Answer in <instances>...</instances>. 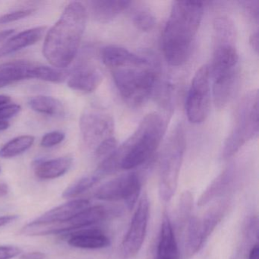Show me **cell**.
<instances>
[{
    "mask_svg": "<svg viewBox=\"0 0 259 259\" xmlns=\"http://www.w3.org/2000/svg\"><path fill=\"white\" fill-rule=\"evenodd\" d=\"M248 259H259V246L257 242L254 244L250 249Z\"/></svg>",
    "mask_w": 259,
    "mask_h": 259,
    "instance_id": "8d00e7d4",
    "label": "cell"
},
{
    "mask_svg": "<svg viewBox=\"0 0 259 259\" xmlns=\"http://www.w3.org/2000/svg\"><path fill=\"white\" fill-rule=\"evenodd\" d=\"M142 184L139 176L135 172H130L100 186L95 196L101 201H125L128 208L131 210L139 199Z\"/></svg>",
    "mask_w": 259,
    "mask_h": 259,
    "instance_id": "9c48e42d",
    "label": "cell"
},
{
    "mask_svg": "<svg viewBox=\"0 0 259 259\" xmlns=\"http://www.w3.org/2000/svg\"><path fill=\"white\" fill-rule=\"evenodd\" d=\"M66 135L62 132L54 131L47 133L42 138L40 145L43 148H50L57 146L64 141Z\"/></svg>",
    "mask_w": 259,
    "mask_h": 259,
    "instance_id": "83f0119b",
    "label": "cell"
},
{
    "mask_svg": "<svg viewBox=\"0 0 259 259\" xmlns=\"http://www.w3.org/2000/svg\"><path fill=\"white\" fill-rule=\"evenodd\" d=\"M118 142L116 138L113 137L104 141L95 150L97 158L104 160L117 148Z\"/></svg>",
    "mask_w": 259,
    "mask_h": 259,
    "instance_id": "484cf974",
    "label": "cell"
},
{
    "mask_svg": "<svg viewBox=\"0 0 259 259\" xmlns=\"http://www.w3.org/2000/svg\"><path fill=\"white\" fill-rule=\"evenodd\" d=\"M166 131L161 115H146L136 131L113 152L121 169L130 170L148 162L158 148Z\"/></svg>",
    "mask_w": 259,
    "mask_h": 259,
    "instance_id": "3957f363",
    "label": "cell"
},
{
    "mask_svg": "<svg viewBox=\"0 0 259 259\" xmlns=\"http://www.w3.org/2000/svg\"><path fill=\"white\" fill-rule=\"evenodd\" d=\"M73 159L69 156L39 160L34 165V174L40 180H54L66 174L72 166Z\"/></svg>",
    "mask_w": 259,
    "mask_h": 259,
    "instance_id": "ffe728a7",
    "label": "cell"
},
{
    "mask_svg": "<svg viewBox=\"0 0 259 259\" xmlns=\"http://www.w3.org/2000/svg\"><path fill=\"white\" fill-rule=\"evenodd\" d=\"M185 150V132L179 124L171 133L160 159L159 195L163 202H169L175 195Z\"/></svg>",
    "mask_w": 259,
    "mask_h": 259,
    "instance_id": "8992f818",
    "label": "cell"
},
{
    "mask_svg": "<svg viewBox=\"0 0 259 259\" xmlns=\"http://www.w3.org/2000/svg\"><path fill=\"white\" fill-rule=\"evenodd\" d=\"M34 136H21L12 139L0 149V157L12 158L23 154L34 145Z\"/></svg>",
    "mask_w": 259,
    "mask_h": 259,
    "instance_id": "7402d4cb",
    "label": "cell"
},
{
    "mask_svg": "<svg viewBox=\"0 0 259 259\" xmlns=\"http://www.w3.org/2000/svg\"><path fill=\"white\" fill-rule=\"evenodd\" d=\"M18 218H19L18 215H7V216L0 217V227L14 222Z\"/></svg>",
    "mask_w": 259,
    "mask_h": 259,
    "instance_id": "e575fe53",
    "label": "cell"
},
{
    "mask_svg": "<svg viewBox=\"0 0 259 259\" xmlns=\"http://www.w3.org/2000/svg\"><path fill=\"white\" fill-rule=\"evenodd\" d=\"M149 214V200L145 194L139 200L130 227L122 240V253L125 257H134L142 248L146 237Z\"/></svg>",
    "mask_w": 259,
    "mask_h": 259,
    "instance_id": "8fae6325",
    "label": "cell"
},
{
    "mask_svg": "<svg viewBox=\"0 0 259 259\" xmlns=\"http://www.w3.org/2000/svg\"><path fill=\"white\" fill-rule=\"evenodd\" d=\"M37 65L25 60H16L0 65V81L11 84L23 80L36 79Z\"/></svg>",
    "mask_w": 259,
    "mask_h": 259,
    "instance_id": "e0dca14e",
    "label": "cell"
},
{
    "mask_svg": "<svg viewBox=\"0 0 259 259\" xmlns=\"http://www.w3.org/2000/svg\"><path fill=\"white\" fill-rule=\"evenodd\" d=\"M90 207V201L87 199L78 198L57 206L35 220L43 222H63L68 221L84 209Z\"/></svg>",
    "mask_w": 259,
    "mask_h": 259,
    "instance_id": "ac0fdd59",
    "label": "cell"
},
{
    "mask_svg": "<svg viewBox=\"0 0 259 259\" xmlns=\"http://www.w3.org/2000/svg\"><path fill=\"white\" fill-rule=\"evenodd\" d=\"M10 192V188L7 183H0V198L5 196Z\"/></svg>",
    "mask_w": 259,
    "mask_h": 259,
    "instance_id": "74e56055",
    "label": "cell"
},
{
    "mask_svg": "<svg viewBox=\"0 0 259 259\" xmlns=\"http://www.w3.org/2000/svg\"><path fill=\"white\" fill-rule=\"evenodd\" d=\"M13 53H14V51H13L11 45L9 43L8 40L4 42L3 45H0V58L10 55V54H13Z\"/></svg>",
    "mask_w": 259,
    "mask_h": 259,
    "instance_id": "d6a6232c",
    "label": "cell"
},
{
    "mask_svg": "<svg viewBox=\"0 0 259 259\" xmlns=\"http://www.w3.org/2000/svg\"><path fill=\"white\" fill-rule=\"evenodd\" d=\"M203 15L202 2L172 3L170 14L162 36L163 54L170 66H180L189 60Z\"/></svg>",
    "mask_w": 259,
    "mask_h": 259,
    "instance_id": "7a4b0ae2",
    "label": "cell"
},
{
    "mask_svg": "<svg viewBox=\"0 0 259 259\" xmlns=\"http://www.w3.org/2000/svg\"><path fill=\"white\" fill-rule=\"evenodd\" d=\"M0 171H1V169H0Z\"/></svg>",
    "mask_w": 259,
    "mask_h": 259,
    "instance_id": "b9f144b4",
    "label": "cell"
},
{
    "mask_svg": "<svg viewBox=\"0 0 259 259\" xmlns=\"http://www.w3.org/2000/svg\"><path fill=\"white\" fill-rule=\"evenodd\" d=\"M10 85L9 83L6 82L4 81H0V89H3V88L6 87V86Z\"/></svg>",
    "mask_w": 259,
    "mask_h": 259,
    "instance_id": "60d3db41",
    "label": "cell"
},
{
    "mask_svg": "<svg viewBox=\"0 0 259 259\" xmlns=\"http://www.w3.org/2000/svg\"><path fill=\"white\" fill-rule=\"evenodd\" d=\"M236 178V171L234 168L228 167L220 174L202 192L198 201V206L202 207L209 202H211L217 198L224 195Z\"/></svg>",
    "mask_w": 259,
    "mask_h": 259,
    "instance_id": "d6986e66",
    "label": "cell"
},
{
    "mask_svg": "<svg viewBox=\"0 0 259 259\" xmlns=\"http://www.w3.org/2000/svg\"><path fill=\"white\" fill-rule=\"evenodd\" d=\"M67 242L71 246L84 249H100L110 244L108 236L99 229L95 228L77 230L69 235Z\"/></svg>",
    "mask_w": 259,
    "mask_h": 259,
    "instance_id": "9a60e30c",
    "label": "cell"
},
{
    "mask_svg": "<svg viewBox=\"0 0 259 259\" xmlns=\"http://www.w3.org/2000/svg\"><path fill=\"white\" fill-rule=\"evenodd\" d=\"M249 44L253 51L258 54V31H255L251 34L249 37Z\"/></svg>",
    "mask_w": 259,
    "mask_h": 259,
    "instance_id": "836d02e7",
    "label": "cell"
},
{
    "mask_svg": "<svg viewBox=\"0 0 259 259\" xmlns=\"http://www.w3.org/2000/svg\"><path fill=\"white\" fill-rule=\"evenodd\" d=\"M87 22V9L80 2H71L47 32L43 55L53 67L66 69L79 50Z\"/></svg>",
    "mask_w": 259,
    "mask_h": 259,
    "instance_id": "6da1fadb",
    "label": "cell"
},
{
    "mask_svg": "<svg viewBox=\"0 0 259 259\" xmlns=\"http://www.w3.org/2000/svg\"><path fill=\"white\" fill-rule=\"evenodd\" d=\"M35 10L28 9V10H21L13 13H7L4 16H0V25L12 23L21 19H25L35 13Z\"/></svg>",
    "mask_w": 259,
    "mask_h": 259,
    "instance_id": "4316f807",
    "label": "cell"
},
{
    "mask_svg": "<svg viewBox=\"0 0 259 259\" xmlns=\"http://www.w3.org/2000/svg\"><path fill=\"white\" fill-rule=\"evenodd\" d=\"M10 127V123L7 121H3L0 122V132L5 131V130H8Z\"/></svg>",
    "mask_w": 259,
    "mask_h": 259,
    "instance_id": "ab89813d",
    "label": "cell"
},
{
    "mask_svg": "<svg viewBox=\"0 0 259 259\" xmlns=\"http://www.w3.org/2000/svg\"><path fill=\"white\" fill-rule=\"evenodd\" d=\"M22 110L21 106L16 104H8L0 107V122L7 121L17 115Z\"/></svg>",
    "mask_w": 259,
    "mask_h": 259,
    "instance_id": "f546056e",
    "label": "cell"
},
{
    "mask_svg": "<svg viewBox=\"0 0 259 259\" xmlns=\"http://www.w3.org/2000/svg\"><path fill=\"white\" fill-rule=\"evenodd\" d=\"M79 127L84 143L95 150L104 141L114 137L113 116L98 107H89L82 112Z\"/></svg>",
    "mask_w": 259,
    "mask_h": 259,
    "instance_id": "ba28073f",
    "label": "cell"
},
{
    "mask_svg": "<svg viewBox=\"0 0 259 259\" xmlns=\"http://www.w3.org/2000/svg\"><path fill=\"white\" fill-rule=\"evenodd\" d=\"M193 207V195L189 191H185L180 197L178 208V224L183 227L191 218Z\"/></svg>",
    "mask_w": 259,
    "mask_h": 259,
    "instance_id": "d4e9b609",
    "label": "cell"
},
{
    "mask_svg": "<svg viewBox=\"0 0 259 259\" xmlns=\"http://www.w3.org/2000/svg\"><path fill=\"white\" fill-rule=\"evenodd\" d=\"M211 101L210 76L207 65L201 66L192 78L186 101V111L189 122L199 124L205 121Z\"/></svg>",
    "mask_w": 259,
    "mask_h": 259,
    "instance_id": "52a82bcc",
    "label": "cell"
},
{
    "mask_svg": "<svg viewBox=\"0 0 259 259\" xmlns=\"http://www.w3.org/2000/svg\"><path fill=\"white\" fill-rule=\"evenodd\" d=\"M28 105L34 111L49 116H61L64 114L63 103L57 98L37 95L28 100Z\"/></svg>",
    "mask_w": 259,
    "mask_h": 259,
    "instance_id": "44dd1931",
    "label": "cell"
},
{
    "mask_svg": "<svg viewBox=\"0 0 259 259\" xmlns=\"http://www.w3.org/2000/svg\"><path fill=\"white\" fill-rule=\"evenodd\" d=\"M11 102V98L7 95H0V107L6 105V104H10Z\"/></svg>",
    "mask_w": 259,
    "mask_h": 259,
    "instance_id": "f35d334b",
    "label": "cell"
},
{
    "mask_svg": "<svg viewBox=\"0 0 259 259\" xmlns=\"http://www.w3.org/2000/svg\"><path fill=\"white\" fill-rule=\"evenodd\" d=\"M156 259H180V251L169 216L163 215L157 243Z\"/></svg>",
    "mask_w": 259,
    "mask_h": 259,
    "instance_id": "2e32d148",
    "label": "cell"
},
{
    "mask_svg": "<svg viewBox=\"0 0 259 259\" xmlns=\"http://www.w3.org/2000/svg\"><path fill=\"white\" fill-rule=\"evenodd\" d=\"M110 72L121 97L131 107L145 104L154 94L158 82V74L151 60L145 64L116 68Z\"/></svg>",
    "mask_w": 259,
    "mask_h": 259,
    "instance_id": "277c9868",
    "label": "cell"
},
{
    "mask_svg": "<svg viewBox=\"0 0 259 259\" xmlns=\"http://www.w3.org/2000/svg\"><path fill=\"white\" fill-rule=\"evenodd\" d=\"M102 180L101 177L96 172L82 177L80 180H77L73 184L70 185L69 187L66 188L63 192V198H72L78 197L84 192L93 187L97 183H99Z\"/></svg>",
    "mask_w": 259,
    "mask_h": 259,
    "instance_id": "cb8c5ba5",
    "label": "cell"
},
{
    "mask_svg": "<svg viewBox=\"0 0 259 259\" xmlns=\"http://www.w3.org/2000/svg\"><path fill=\"white\" fill-rule=\"evenodd\" d=\"M92 18L100 23H108L130 8L131 2L125 0H94L88 2Z\"/></svg>",
    "mask_w": 259,
    "mask_h": 259,
    "instance_id": "5bb4252c",
    "label": "cell"
},
{
    "mask_svg": "<svg viewBox=\"0 0 259 259\" xmlns=\"http://www.w3.org/2000/svg\"><path fill=\"white\" fill-rule=\"evenodd\" d=\"M101 60L104 66L111 70L131 64H145L148 59L130 52L128 50L116 45H110L103 48L101 52Z\"/></svg>",
    "mask_w": 259,
    "mask_h": 259,
    "instance_id": "4fadbf2b",
    "label": "cell"
},
{
    "mask_svg": "<svg viewBox=\"0 0 259 259\" xmlns=\"http://www.w3.org/2000/svg\"><path fill=\"white\" fill-rule=\"evenodd\" d=\"M22 249L13 245H1L0 246V259H12L17 257L22 253Z\"/></svg>",
    "mask_w": 259,
    "mask_h": 259,
    "instance_id": "4dcf8cb0",
    "label": "cell"
},
{
    "mask_svg": "<svg viewBox=\"0 0 259 259\" xmlns=\"http://www.w3.org/2000/svg\"><path fill=\"white\" fill-rule=\"evenodd\" d=\"M132 20L134 26L142 32H149L156 25L155 16L149 9L143 6H138L133 9Z\"/></svg>",
    "mask_w": 259,
    "mask_h": 259,
    "instance_id": "603a6c76",
    "label": "cell"
},
{
    "mask_svg": "<svg viewBox=\"0 0 259 259\" xmlns=\"http://www.w3.org/2000/svg\"><path fill=\"white\" fill-rule=\"evenodd\" d=\"M225 206L216 207L202 218H191L187 222L185 250L188 257L198 253L218 227L225 212Z\"/></svg>",
    "mask_w": 259,
    "mask_h": 259,
    "instance_id": "30bf717a",
    "label": "cell"
},
{
    "mask_svg": "<svg viewBox=\"0 0 259 259\" xmlns=\"http://www.w3.org/2000/svg\"><path fill=\"white\" fill-rule=\"evenodd\" d=\"M15 31L13 29L5 30L0 32V45L7 41L9 38L14 35Z\"/></svg>",
    "mask_w": 259,
    "mask_h": 259,
    "instance_id": "d590c367",
    "label": "cell"
},
{
    "mask_svg": "<svg viewBox=\"0 0 259 259\" xmlns=\"http://www.w3.org/2000/svg\"><path fill=\"white\" fill-rule=\"evenodd\" d=\"M242 8L248 16L251 18L256 23H258L259 18V2L257 0H251V1H242L239 2Z\"/></svg>",
    "mask_w": 259,
    "mask_h": 259,
    "instance_id": "f1b7e54d",
    "label": "cell"
},
{
    "mask_svg": "<svg viewBox=\"0 0 259 259\" xmlns=\"http://www.w3.org/2000/svg\"><path fill=\"white\" fill-rule=\"evenodd\" d=\"M68 78V86L72 90L92 93L102 82L103 72L92 57L84 55L70 71Z\"/></svg>",
    "mask_w": 259,
    "mask_h": 259,
    "instance_id": "7c38bea8",
    "label": "cell"
},
{
    "mask_svg": "<svg viewBox=\"0 0 259 259\" xmlns=\"http://www.w3.org/2000/svg\"><path fill=\"white\" fill-rule=\"evenodd\" d=\"M46 254L41 251H31L22 254L19 259H45Z\"/></svg>",
    "mask_w": 259,
    "mask_h": 259,
    "instance_id": "1f68e13d",
    "label": "cell"
},
{
    "mask_svg": "<svg viewBox=\"0 0 259 259\" xmlns=\"http://www.w3.org/2000/svg\"><path fill=\"white\" fill-rule=\"evenodd\" d=\"M258 92L251 91L245 95L238 106L234 125L223 150V157H233L247 142L258 136Z\"/></svg>",
    "mask_w": 259,
    "mask_h": 259,
    "instance_id": "5b68a950",
    "label": "cell"
}]
</instances>
